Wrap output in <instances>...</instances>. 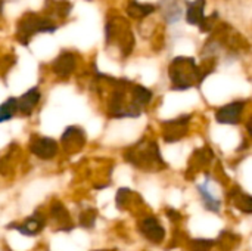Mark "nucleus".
<instances>
[{"label":"nucleus","instance_id":"obj_1","mask_svg":"<svg viewBox=\"0 0 252 251\" xmlns=\"http://www.w3.org/2000/svg\"><path fill=\"white\" fill-rule=\"evenodd\" d=\"M124 160L134 169L148 173H157L167 169V163L161 154L159 145L154 139L143 138L142 141L128 146L124 151Z\"/></svg>","mask_w":252,"mask_h":251},{"label":"nucleus","instance_id":"obj_2","mask_svg":"<svg viewBox=\"0 0 252 251\" xmlns=\"http://www.w3.org/2000/svg\"><path fill=\"white\" fill-rule=\"evenodd\" d=\"M168 77L171 81L173 90H188L196 84H201L199 67L196 65L193 58L189 56H177L171 61L168 67Z\"/></svg>","mask_w":252,"mask_h":251},{"label":"nucleus","instance_id":"obj_3","mask_svg":"<svg viewBox=\"0 0 252 251\" xmlns=\"http://www.w3.org/2000/svg\"><path fill=\"white\" fill-rule=\"evenodd\" d=\"M56 28L58 27L50 19L41 18L37 13L30 12L19 19L18 28H16V38L22 44H28L30 38L34 34H37V33H55Z\"/></svg>","mask_w":252,"mask_h":251},{"label":"nucleus","instance_id":"obj_4","mask_svg":"<svg viewBox=\"0 0 252 251\" xmlns=\"http://www.w3.org/2000/svg\"><path fill=\"white\" fill-rule=\"evenodd\" d=\"M126 24L127 22H124L121 19L120 21L112 19L106 25V41L108 43L118 41L123 56H128L131 53L133 46H134V37H133L128 25H126Z\"/></svg>","mask_w":252,"mask_h":251},{"label":"nucleus","instance_id":"obj_5","mask_svg":"<svg viewBox=\"0 0 252 251\" xmlns=\"http://www.w3.org/2000/svg\"><path fill=\"white\" fill-rule=\"evenodd\" d=\"M137 231L140 235L149 241L154 246H161L167 240V229L161 223V220L152 215V213H145L137 222Z\"/></svg>","mask_w":252,"mask_h":251},{"label":"nucleus","instance_id":"obj_6","mask_svg":"<svg viewBox=\"0 0 252 251\" xmlns=\"http://www.w3.org/2000/svg\"><path fill=\"white\" fill-rule=\"evenodd\" d=\"M192 114H180L176 118L161 121V132L165 143H176L185 139L189 135V124Z\"/></svg>","mask_w":252,"mask_h":251},{"label":"nucleus","instance_id":"obj_7","mask_svg":"<svg viewBox=\"0 0 252 251\" xmlns=\"http://www.w3.org/2000/svg\"><path fill=\"white\" fill-rule=\"evenodd\" d=\"M248 107V101L245 99H238L232 101L226 105H221L216 109L214 120L217 124L223 126H238L244 120V112Z\"/></svg>","mask_w":252,"mask_h":251},{"label":"nucleus","instance_id":"obj_8","mask_svg":"<svg viewBox=\"0 0 252 251\" xmlns=\"http://www.w3.org/2000/svg\"><path fill=\"white\" fill-rule=\"evenodd\" d=\"M86 143H87V135L84 129L75 124L66 126L59 139V145L66 155H74L80 152L86 146Z\"/></svg>","mask_w":252,"mask_h":251},{"label":"nucleus","instance_id":"obj_9","mask_svg":"<svg viewBox=\"0 0 252 251\" xmlns=\"http://www.w3.org/2000/svg\"><path fill=\"white\" fill-rule=\"evenodd\" d=\"M28 151L41 161L53 160L59 154V142L50 136H40L34 135L30 139Z\"/></svg>","mask_w":252,"mask_h":251},{"label":"nucleus","instance_id":"obj_10","mask_svg":"<svg viewBox=\"0 0 252 251\" xmlns=\"http://www.w3.org/2000/svg\"><path fill=\"white\" fill-rule=\"evenodd\" d=\"M46 216H47V220H50V223L55 226L56 231L71 232L75 228V222H74L71 213L68 212L65 204L62 201H59V200L50 201L49 213Z\"/></svg>","mask_w":252,"mask_h":251},{"label":"nucleus","instance_id":"obj_11","mask_svg":"<svg viewBox=\"0 0 252 251\" xmlns=\"http://www.w3.org/2000/svg\"><path fill=\"white\" fill-rule=\"evenodd\" d=\"M46 226H47V216L43 215L41 212H34L28 217H25L22 222L9 223L7 229H13V231L19 232L24 237L32 238V237L40 235L44 231Z\"/></svg>","mask_w":252,"mask_h":251},{"label":"nucleus","instance_id":"obj_12","mask_svg":"<svg viewBox=\"0 0 252 251\" xmlns=\"http://www.w3.org/2000/svg\"><path fill=\"white\" fill-rule=\"evenodd\" d=\"M213 160H214V151L210 146L205 145V146L195 149L188 163V169H186V175H185L186 180L195 179L196 173L204 170L205 167H208Z\"/></svg>","mask_w":252,"mask_h":251},{"label":"nucleus","instance_id":"obj_13","mask_svg":"<svg viewBox=\"0 0 252 251\" xmlns=\"http://www.w3.org/2000/svg\"><path fill=\"white\" fill-rule=\"evenodd\" d=\"M16 101H18V114L24 117H30L41 101V90L37 86H34L27 92H24L19 98H16Z\"/></svg>","mask_w":252,"mask_h":251},{"label":"nucleus","instance_id":"obj_14","mask_svg":"<svg viewBox=\"0 0 252 251\" xmlns=\"http://www.w3.org/2000/svg\"><path fill=\"white\" fill-rule=\"evenodd\" d=\"M211 179H207L204 183H199L196 185V191L201 197V201H202V206L207 212H211V213H216L219 215L221 212V200L217 198L216 192L211 189Z\"/></svg>","mask_w":252,"mask_h":251},{"label":"nucleus","instance_id":"obj_15","mask_svg":"<svg viewBox=\"0 0 252 251\" xmlns=\"http://www.w3.org/2000/svg\"><path fill=\"white\" fill-rule=\"evenodd\" d=\"M75 67H77V56H75V53L65 50V52H61L58 55V58L53 61L52 71L58 77L66 78V77H69L74 72Z\"/></svg>","mask_w":252,"mask_h":251},{"label":"nucleus","instance_id":"obj_16","mask_svg":"<svg viewBox=\"0 0 252 251\" xmlns=\"http://www.w3.org/2000/svg\"><path fill=\"white\" fill-rule=\"evenodd\" d=\"M227 201L247 216H250L252 213V197L242 188H239V185H233L229 188Z\"/></svg>","mask_w":252,"mask_h":251},{"label":"nucleus","instance_id":"obj_17","mask_svg":"<svg viewBox=\"0 0 252 251\" xmlns=\"http://www.w3.org/2000/svg\"><path fill=\"white\" fill-rule=\"evenodd\" d=\"M142 204H143L142 197L136 191H133L127 186L120 188L115 194V206L121 212L133 210L134 207H140Z\"/></svg>","mask_w":252,"mask_h":251},{"label":"nucleus","instance_id":"obj_18","mask_svg":"<svg viewBox=\"0 0 252 251\" xmlns=\"http://www.w3.org/2000/svg\"><path fill=\"white\" fill-rule=\"evenodd\" d=\"M18 145L12 142V145L6 149L3 155H0V176H10L16 167V157H18Z\"/></svg>","mask_w":252,"mask_h":251},{"label":"nucleus","instance_id":"obj_19","mask_svg":"<svg viewBox=\"0 0 252 251\" xmlns=\"http://www.w3.org/2000/svg\"><path fill=\"white\" fill-rule=\"evenodd\" d=\"M241 238L242 237H239L238 234L229 229H224L219 234V237L214 241H216V247H219L221 251H232L239 246Z\"/></svg>","mask_w":252,"mask_h":251},{"label":"nucleus","instance_id":"obj_20","mask_svg":"<svg viewBox=\"0 0 252 251\" xmlns=\"http://www.w3.org/2000/svg\"><path fill=\"white\" fill-rule=\"evenodd\" d=\"M204 9H205V0H195L189 3L186 19L192 25H201L204 21Z\"/></svg>","mask_w":252,"mask_h":251},{"label":"nucleus","instance_id":"obj_21","mask_svg":"<svg viewBox=\"0 0 252 251\" xmlns=\"http://www.w3.org/2000/svg\"><path fill=\"white\" fill-rule=\"evenodd\" d=\"M216 247V241L213 238H186L185 249L188 251H213Z\"/></svg>","mask_w":252,"mask_h":251},{"label":"nucleus","instance_id":"obj_22","mask_svg":"<svg viewBox=\"0 0 252 251\" xmlns=\"http://www.w3.org/2000/svg\"><path fill=\"white\" fill-rule=\"evenodd\" d=\"M16 114H18V101L15 96H10L0 104V124L9 123Z\"/></svg>","mask_w":252,"mask_h":251},{"label":"nucleus","instance_id":"obj_23","mask_svg":"<svg viewBox=\"0 0 252 251\" xmlns=\"http://www.w3.org/2000/svg\"><path fill=\"white\" fill-rule=\"evenodd\" d=\"M97 210L96 209H86L78 215V226L83 229H93L97 220Z\"/></svg>","mask_w":252,"mask_h":251},{"label":"nucleus","instance_id":"obj_24","mask_svg":"<svg viewBox=\"0 0 252 251\" xmlns=\"http://www.w3.org/2000/svg\"><path fill=\"white\" fill-rule=\"evenodd\" d=\"M127 10H128L130 16H133V18H145V16L151 15L152 12H155V6L154 4H142L137 1H130Z\"/></svg>","mask_w":252,"mask_h":251},{"label":"nucleus","instance_id":"obj_25","mask_svg":"<svg viewBox=\"0 0 252 251\" xmlns=\"http://www.w3.org/2000/svg\"><path fill=\"white\" fill-rule=\"evenodd\" d=\"M165 216H167L174 225H177V223H180V222L183 220V215H182L179 210H176V209H167V210H165Z\"/></svg>","mask_w":252,"mask_h":251},{"label":"nucleus","instance_id":"obj_26","mask_svg":"<svg viewBox=\"0 0 252 251\" xmlns=\"http://www.w3.org/2000/svg\"><path fill=\"white\" fill-rule=\"evenodd\" d=\"M92 251H117V250H114V249H96V250H92Z\"/></svg>","mask_w":252,"mask_h":251},{"label":"nucleus","instance_id":"obj_27","mask_svg":"<svg viewBox=\"0 0 252 251\" xmlns=\"http://www.w3.org/2000/svg\"><path fill=\"white\" fill-rule=\"evenodd\" d=\"M1 10H3V1L0 0V13H1Z\"/></svg>","mask_w":252,"mask_h":251}]
</instances>
